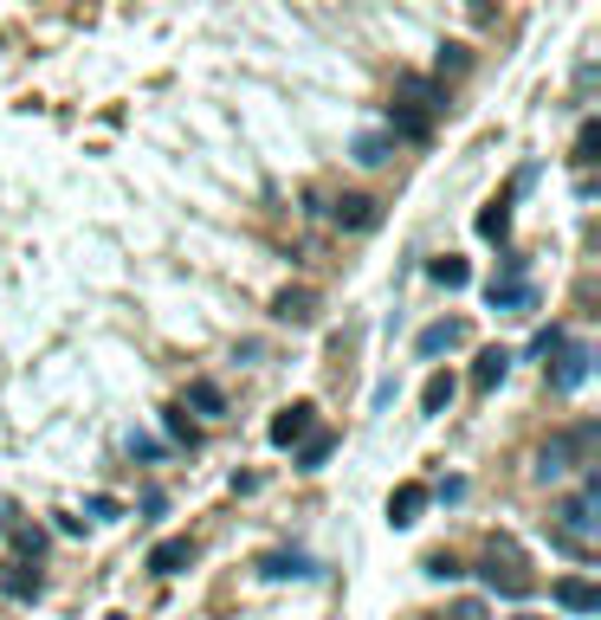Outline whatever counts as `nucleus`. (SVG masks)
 I'll return each instance as SVG.
<instances>
[{
	"instance_id": "obj_1",
	"label": "nucleus",
	"mask_w": 601,
	"mask_h": 620,
	"mask_svg": "<svg viewBox=\"0 0 601 620\" xmlns=\"http://www.w3.org/2000/svg\"><path fill=\"white\" fill-rule=\"evenodd\" d=\"M550 537L569 549V556H595V543H601V472H589L582 478V491H569L563 505L550 511Z\"/></svg>"
},
{
	"instance_id": "obj_2",
	"label": "nucleus",
	"mask_w": 601,
	"mask_h": 620,
	"mask_svg": "<svg viewBox=\"0 0 601 620\" xmlns=\"http://www.w3.org/2000/svg\"><path fill=\"white\" fill-rule=\"evenodd\" d=\"M595 446H601L595 420H589V427H569V434H550L537 446V466H530V472L543 478V485H550V478H569L575 466H595Z\"/></svg>"
},
{
	"instance_id": "obj_3",
	"label": "nucleus",
	"mask_w": 601,
	"mask_h": 620,
	"mask_svg": "<svg viewBox=\"0 0 601 620\" xmlns=\"http://www.w3.org/2000/svg\"><path fill=\"white\" fill-rule=\"evenodd\" d=\"M447 104V91L434 78H401L395 98H388V116H395V136H427L434 130V110Z\"/></svg>"
},
{
	"instance_id": "obj_4",
	"label": "nucleus",
	"mask_w": 601,
	"mask_h": 620,
	"mask_svg": "<svg viewBox=\"0 0 601 620\" xmlns=\"http://www.w3.org/2000/svg\"><path fill=\"white\" fill-rule=\"evenodd\" d=\"M486 297H491L498 317H530V311H537V285L524 278V258H505V272L486 285Z\"/></svg>"
},
{
	"instance_id": "obj_5",
	"label": "nucleus",
	"mask_w": 601,
	"mask_h": 620,
	"mask_svg": "<svg viewBox=\"0 0 601 620\" xmlns=\"http://www.w3.org/2000/svg\"><path fill=\"white\" fill-rule=\"evenodd\" d=\"M479 576H486L491 594H511V601H524L530 594V569H524V556H518L511 543H491L486 562H479Z\"/></svg>"
},
{
	"instance_id": "obj_6",
	"label": "nucleus",
	"mask_w": 601,
	"mask_h": 620,
	"mask_svg": "<svg viewBox=\"0 0 601 620\" xmlns=\"http://www.w3.org/2000/svg\"><path fill=\"white\" fill-rule=\"evenodd\" d=\"M589 363H595V349H589V343H557V375H550V382H557V388H582V382H589Z\"/></svg>"
},
{
	"instance_id": "obj_7",
	"label": "nucleus",
	"mask_w": 601,
	"mask_h": 620,
	"mask_svg": "<svg viewBox=\"0 0 601 620\" xmlns=\"http://www.w3.org/2000/svg\"><path fill=\"white\" fill-rule=\"evenodd\" d=\"M330 214H337V226H349V233H369L376 214H381V201H376V194H337Z\"/></svg>"
},
{
	"instance_id": "obj_8",
	"label": "nucleus",
	"mask_w": 601,
	"mask_h": 620,
	"mask_svg": "<svg viewBox=\"0 0 601 620\" xmlns=\"http://www.w3.org/2000/svg\"><path fill=\"white\" fill-rule=\"evenodd\" d=\"M427 485H395V498H388V524L395 530H408V524H420V511H427Z\"/></svg>"
},
{
	"instance_id": "obj_9",
	"label": "nucleus",
	"mask_w": 601,
	"mask_h": 620,
	"mask_svg": "<svg viewBox=\"0 0 601 620\" xmlns=\"http://www.w3.org/2000/svg\"><path fill=\"white\" fill-rule=\"evenodd\" d=\"M395 143H401L395 130H363V136L349 143V155H356L363 169H381V162H395Z\"/></svg>"
},
{
	"instance_id": "obj_10",
	"label": "nucleus",
	"mask_w": 601,
	"mask_h": 620,
	"mask_svg": "<svg viewBox=\"0 0 601 620\" xmlns=\"http://www.w3.org/2000/svg\"><path fill=\"white\" fill-rule=\"evenodd\" d=\"M550 594H557L563 614H601V588L595 582H575V576H569V582H557Z\"/></svg>"
},
{
	"instance_id": "obj_11",
	"label": "nucleus",
	"mask_w": 601,
	"mask_h": 620,
	"mask_svg": "<svg viewBox=\"0 0 601 620\" xmlns=\"http://www.w3.org/2000/svg\"><path fill=\"white\" fill-rule=\"evenodd\" d=\"M310 414H317L310 402H292L278 420H272V446H298V439L310 434Z\"/></svg>"
},
{
	"instance_id": "obj_12",
	"label": "nucleus",
	"mask_w": 601,
	"mask_h": 620,
	"mask_svg": "<svg viewBox=\"0 0 601 620\" xmlns=\"http://www.w3.org/2000/svg\"><path fill=\"white\" fill-rule=\"evenodd\" d=\"M518 187H530V169L511 182V194H518ZM511 194H498L486 214H479V233H486V240H505V233H511Z\"/></svg>"
},
{
	"instance_id": "obj_13",
	"label": "nucleus",
	"mask_w": 601,
	"mask_h": 620,
	"mask_svg": "<svg viewBox=\"0 0 601 620\" xmlns=\"http://www.w3.org/2000/svg\"><path fill=\"white\" fill-rule=\"evenodd\" d=\"M459 343H466V324H459V317H447V324H427V329H420V343H414V349H420V356H447V349H459Z\"/></svg>"
},
{
	"instance_id": "obj_14",
	"label": "nucleus",
	"mask_w": 601,
	"mask_h": 620,
	"mask_svg": "<svg viewBox=\"0 0 601 620\" xmlns=\"http://www.w3.org/2000/svg\"><path fill=\"white\" fill-rule=\"evenodd\" d=\"M272 317H278V324H310V317H317V292H278L272 297Z\"/></svg>"
},
{
	"instance_id": "obj_15",
	"label": "nucleus",
	"mask_w": 601,
	"mask_h": 620,
	"mask_svg": "<svg viewBox=\"0 0 601 620\" xmlns=\"http://www.w3.org/2000/svg\"><path fill=\"white\" fill-rule=\"evenodd\" d=\"M189 562H194V543H189V537H169V543L150 549V569H155V576H182Z\"/></svg>"
},
{
	"instance_id": "obj_16",
	"label": "nucleus",
	"mask_w": 601,
	"mask_h": 620,
	"mask_svg": "<svg viewBox=\"0 0 601 620\" xmlns=\"http://www.w3.org/2000/svg\"><path fill=\"white\" fill-rule=\"evenodd\" d=\"M259 576L265 582H285V576H317V569H310V556H298V549H272V556H259Z\"/></svg>"
},
{
	"instance_id": "obj_17",
	"label": "nucleus",
	"mask_w": 601,
	"mask_h": 620,
	"mask_svg": "<svg viewBox=\"0 0 601 620\" xmlns=\"http://www.w3.org/2000/svg\"><path fill=\"white\" fill-rule=\"evenodd\" d=\"M511 363H518L511 349H486V356H479V368H472V388H498V382L511 375Z\"/></svg>"
},
{
	"instance_id": "obj_18",
	"label": "nucleus",
	"mask_w": 601,
	"mask_h": 620,
	"mask_svg": "<svg viewBox=\"0 0 601 620\" xmlns=\"http://www.w3.org/2000/svg\"><path fill=\"white\" fill-rule=\"evenodd\" d=\"M7 594H13V601H33L39 594V569H27V556L7 562Z\"/></svg>"
},
{
	"instance_id": "obj_19",
	"label": "nucleus",
	"mask_w": 601,
	"mask_h": 620,
	"mask_svg": "<svg viewBox=\"0 0 601 620\" xmlns=\"http://www.w3.org/2000/svg\"><path fill=\"white\" fill-rule=\"evenodd\" d=\"M427 278H434V285H447V292H459V285H466V278H472V272H466V258H434V265H427Z\"/></svg>"
},
{
	"instance_id": "obj_20",
	"label": "nucleus",
	"mask_w": 601,
	"mask_h": 620,
	"mask_svg": "<svg viewBox=\"0 0 601 620\" xmlns=\"http://www.w3.org/2000/svg\"><path fill=\"white\" fill-rule=\"evenodd\" d=\"M447 402H452V375H427V388H420V407H427V414H440Z\"/></svg>"
},
{
	"instance_id": "obj_21",
	"label": "nucleus",
	"mask_w": 601,
	"mask_h": 620,
	"mask_svg": "<svg viewBox=\"0 0 601 620\" xmlns=\"http://www.w3.org/2000/svg\"><path fill=\"white\" fill-rule=\"evenodd\" d=\"M189 407H201V414H221L226 395L214 388V382H189Z\"/></svg>"
},
{
	"instance_id": "obj_22",
	"label": "nucleus",
	"mask_w": 601,
	"mask_h": 620,
	"mask_svg": "<svg viewBox=\"0 0 601 620\" xmlns=\"http://www.w3.org/2000/svg\"><path fill=\"white\" fill-rule=\"evenodd\" d=\"M324 459H330V434H304V453H298V466H304V472H317Z\"/></svg>"
},
{
	"instance_id": "obj_23",
	"label": "nucleus",
	"mask_w": 601,
	"mask_h": 620,
	"mask_svg": "<svg viewBox=\"0 0 601 620\" xmlns=\"http://www.w3.org/2000/svg\"><path fill=\"white\" fill-rule=\"evenodd\" d=\"M595 149H601V130L582 123V130H575V169H595Z\"/></svg>"
},
{
	"instance_id": "obj_24",
	"label": "nucleus",
	"mask_w": 601,
	"mask_h": 620,
	"mask_svg": "<svg viewBox=\"0 0 601 620\" xmlns=\"http://www.w3.org/2000/svg\"><path fill=\"white\" fill-rule=\"evenodd\" d=\"M420 569H427L434 582H452V576H459V556H447V549H434V556H427Z\"/></svg>"
},
{
	"instance_id": "obj_25",
	"label": "nucleus",
	"mask_w": 601,
	"mask_h": 620,
	"mask_svg": "<svg viewBox=\"0 0 601 620\" xmlns=\"http://www.w3.org/2000/svg\"><path fill=\"white\" fill-rule=\"evenodd\" d=\"M440 72H466V45H440Z\"/></svg>"
},
{
	"instance_id": "obj_26",
	"label": "nucleus",
	"mask_w": 601,
	"mask_h": 620,
	"mask_svg": "<svg viewBox=\"0 0 601 620\" xmlns=\"http://www.w3.org/2000/svg\"><path fill=\"white\" fill-rule=\"evenodd\" d=\"M557 343H563V329H543V336L530 343V356H557Z\"/></svg>"
},
{
	"instance_id": "obj_27",
	"label": "nucleus",
	"mask_w": 601,
	"mask_h": 620,
	"mask_svg": "<svg viewBox=\"0 0 601 620\" xmlns=\"http://www.w3.org/2000/svg\"><path fill=\"white\" fill-rule=\"evenodd\" d=\"M511 620H543V614H511Z\"/></svg>"
},
{
	"instance_id": "obj_28",
	"label": "nucleus",
	"mask_w": 601,
	"mask_h": 620,
	"mask_svg": "<svg viewBox=\"0 0 601 620\" xmlns=\"http://www.w3.org/2000/svg\"><path fill=\"white\" fill-rule=\"evenodd\" d=\"M427 620H440V614H427Z\"/></svg>"
},
{
	"instance_id": "obj_29",
	"label": "nucleus",
	"mask_w": 601,
	"mask_h": 620,
	"mask_svg": "<svg viewBox=\"0 0 601 620\" xmlns=\"http://www.w3.org/2000/svg\"><path fill=\"white\" fill-rule=\"evenodd\" d=\"M111 620H123V614H111Z\"/></svg>"
}]
</instances>
